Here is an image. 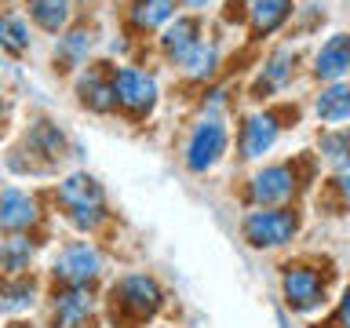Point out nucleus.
I'll use <instances>...</instances> for the list:
<instances>
[{"label":"nucleus","mask_w":350,"mask_h":328,"mask_svg":"<svg viewBox=\"0 0 350 328\" xmlns=\"http://www.w3.org/2000/svg\"><path fill=\"white\" fill-rule=\"evenodd\" d=\"M59 208L77 230H95L106 219V193L95 175L73 172L59 182Z\"/></svg>","instance_id":"obj_1"},{"label":"nucleus","mask_w":350,"mask_h":328,"mask_svg":"<svg viewBox=\"0 0 350 328\" xmlns=\"http://www.w3.org/2000/svg\"><path fill=\"white\" fill-rule=\"evenodd\" d=\"M241 234L252 248H281L299 234V215L292 208H256V212L245 215L241 223Z\"/></svg>","instance_id":"obj_2"},{"label":"nucleus","mask_w":350,"mask_h":328,"mask_svg":"<svg viewBox=\"0 0 350 328\" xmlns=\"http://www.w3.org/2000/svg\"><path fill=\"white\" fill-rule=\"evenodd\" d=\"M109 87H113V102L131 117H146L157 106V81L139 66H113L109 70Z\"/></svg>","instance_id":"obj_3"},{"label":"nucleus","mask_w":350,"mask_h":328,"mask_svg":"<svg viewBox=\"0 0 350 328\" xmlns=\"http://www.w3.org/2000/svg\"><path fill=\"white\" fill-rule=\"evenodd\" d=\"M226 142H230V131L223 124V117L215 113H204L201 120L193 124L190 139H186V168L190 172H208L212 164H219V157L226 153Z\"/></svg>","instance_id":"obj_4"},{"label":"nucleus","mask_w":350,"mask_h":328,"mask_svg":"<svg viewBox=\"0 0 350 328\" xmlns=\"http://www.w3.org/2000/svg\"><path fill=\"white\" fill-rule=\"evenodd\" d=\"M164 299L161 284L150 273H128L113 284V306L131 321H146L150 314H157V306Z\"/></svg>","instance_id":"obj_5"},{"label":"nucleus","mask_w":350,"mask_h":328,"mask_svg":"<svg viewBox=\"0 0 350 328\" xmlns=\"http://www.w3.org/2000/svg\"><path fill=\"white\" fill-rule=\"evenodd\" d=\"M281 292H284V299H288L292 310H299V314H310L317 306H325V277L314 266H303V262L284 266Z\"/></svg>","instance_id":"obj_6"},{"label":"nucleus","mask_w":350,"mask_h":328,"mask_svg":"<svg viewBox=\"0 0 350 328\" xmlns=\"http://www.w3.org/2000/svg\"><path fill=\"white\" fill-rule=\"evenodd\" d=\"M295 186H299V182H295V168H292V164H267V168H259L256 175H252L248 197L259 208H278V204H284L295 193Z\"/></svg>","instance_id":"obj_7"},{"label":"nucleus","mask_w":350,"mask_h":328,"mask_svg":"<svg viewBox=\"0 0 350 328\" xmlns=\"http://www.w3.org/2000/svg\"><path fill=\"white\" fill-rule=\"evenodd\" d=\"M281 135V120L278 113L270 109H259V113H248L241 120V131H237V150L245 161H259L262 153L273 150V142Z\"/></svg>","instance_id":"obj_8"},{"label":"nucleus","mask_w":350,"mask_h":328,"mask_svg":"<svg viewBox=\"0 0 350 328\" xmlns=\"http://www.w3.org/2000/svg\"><path fill=\"white\" fill-rule=\"evenodd\" d=\"M103 270V256L92 241H73L55 256V277H62L66 284H88L98 277Z\"/></svg>","instance_id":"obj_9"},{"label":"nucleus","mask_w":350,"mask_h":328,"mask_svg":"<svg viewBox=\"0 0 350 328\" xmlns=\"http://www.w3.org/2000/svg\"><path fill=\"white\" fill-rule=\"evenodd\" d=\"M204 37V26L197 15H175L172 22H164V33H161V51L168 55L172 62H183L197 44Z\"/></svg>","instance_id":"obj_10"},{"label":"nucleus","mask_w":350,"mask_h":328,"mask_svg":"<svg viewBox=\"0 0 350 328\" xmlns=\"http://www.w3.org/2000/svg\"><path fill=\"white\" fill-rule=\"evenodd\" d=\"M37 219H40V208L26 190H18V186L0 190V230H26Z\"/></svg>","instance_id":"obj_11"},{"label":"nucleus","mask_w":350,"mask_h":328,"mask_svg":"<svg viewBox=\"0 0 350 328\" xmlns=\"http://www.w3.org/2000/svg\"><path fill=\"white\" fill-rule=\"evenodd\" d=\"M292 70H295V51L292 48L270 51V59L262 62L259 81L252 84V98H270L273 92H281V87L292 81Z\"/></svg>","instance_id":"obj_12"},{"label":"nucleus","mask_w":350,"mask_h":328,"mask_svg":"<svg viewBox=\"0 0 350 328\" xmlns=\"http://www.w3.org/2000/svg\"><path fill=\"white\" fill-rule=\"evenodd\" d=\"M347 66H350V51H347V33H332L321 48L314 55V77L317 81H343L347 77Z\"/></svg>","instance_id":"obj_13"},{"label":"nucleus","mask_w":350,"mask_h":328,"mask_svg":"<svg viewBox=\"0 0 350 328\" xmlns=\"http://www.w3.org/2000/svg\"><path fill=\"white\" fill-rule=\"evenodd\" d=\"M77 95H81V102L88 109H95V113H109V109H117L113 87H109V73H103L98 66H88V70L77 77Z\"/></svg>","instance_id":"obj_14"},{"label":"nucleus","mask_w":350,"mask_h":328,"mask_svg":"<svg viewBox=\"0 0 350 328\" xmlns=\"http://www.w3.org/2000/svg\"><path fill=\"white\" fill-rule=\"evenodd\" d=\"M295 11V0H252L248 4V22L256 37H270L273 29H281L288 15Z\"/></svg>","instance_id":"obj_15"},{"label":"nucleus","mask_w":350,"mask_h":328,"mask_svg":"<svg viewBox=\"0 0 350 328\" xmlns=\"http://www.w3.org/2000/svg\"><path fill=\"white\" fill-rule=\"evenodd\" d=\"M88 314H92V292H88V284H66V288L55 295V321L73 328V325H81Z\"/></svg>","instance_id":"obj_16"},{"label":"nucleus","mask_w":350,"mask_h":328,"mask_svg":"<svg viewBox=\"0 0 350 328\" xmlns=\"http://www.w3.org/2000/svg\"><path fill=\"white\" fill-rule=\"evenodd\" d=\"M175 4H179V0H131L128 18L135 29H157V26L175 18Z\"/></svg>","instance_id":"obj_17"},{"label":"nucleus","mask_w":350,"mask_h":328,"mask_svg":"<svg viewBox=\"0 0 350 328\" xmlns=\"http://www.w3.org/2000/svg\"><path fill=\"white\" fill-rule=\"evenodd\" d=\"M26 11H29V18L48 33H62L73 18L70 0H26Z\"/></svg>","instance_id":"obj_18"},{"label":"nucleus","mask_w":350,"mask_h":328,"mask_svg":"<svg viewBox=\"0 0 350 328\" xmlns=\"http://www.w3.org/2000/svg\"><path fill=\"white\" fill-rule=\"evenodd\" d=\"M179 66H183V73L190 77V81H208V77H215V70H219V40L201 37V44H197Z\"/></svg>","instance_id":"obj_19"},{"label":"nucleus","mask_w":350,"mask_h":328,"mask_svg":"<svg viewBox=\"0 0 350 328\" xmlns=\"http://www.w3.org/2000/svg\"><path fill=\"white\" fill-rule=\"evenodd\" d=\"M317 117L325 120V124H343V120L350 117V87L343 81H336V84H328L321 95H317Z\"/></svg>","instance_id":"obj_20"},{"label":"nucleus","mask_w":350,"mask_h":328,"mask_svg":"<svg viewBox=\"0 0 350 328\" xmlns=\"http://www.w3.org/2000/svg\"><path fill=\"white\" fill-rule=\"evenodd\" d=\"M92 29H70L66 37H59L55 44V62H62L66 70H73V66H84L88 51H92Z\"/></svg>","instance_id":"obj_21"},{"label":"nucleus","mask_w":350,"mask_h":328,"mask_svg":"<svg viewBox=\"0 0 350 328\" xmlns=\"http://www.w3.org/2000/svg\"><path fill=\"white\" fill-rule=\"evenodd\" d=\"M37 303V284L26 281V277H15V281H4L0 284V314H22Z\"/></svg>","instance_id":"obj_22"},{"label":"nucleus","mask_w":350,"mask_h":328,"mask_svg":"<svg viewBox=\"0 0 350 328\" xmlns=\"http://www.w3.org/2000/svg\"><path fill=\"white\" fill-rule=\"evenodd\" d=\"M0 48L11 55L29 51V26L18 15H0Z\"/></svg>","instance_id":"obj_23"},{"label":"nucleus","mask_w":350,"mask_h":328,"mask_svg":"<svg viewBox=\"0 0 350 328\" xmlns=\"http://www.w3.org/2000/svg\"><path fill=\"white\" fill-rule=\"evenodd\" d=\"M4 266L11 273H22V270H29V262H33V245L26 237H15V241H4Z\"/></svg>","instance_id":"obj_24"},{"label":"nucleus","mask_w":350,"mask_h":328,"mask_svg":"<svg viewBox=\"0 0 350 328\" xmlns=\"http://www.w3.org/2000/svg\"><path fill=\"white\" fill-rule=\"evenodd\" d=\"M321 153L336 164L339 172H347V135L336 131V135H321Z\"/></svg>","instance_id":"obj_25"},{"label":"nucleus","mask_w":350,"mask_h":328,"mask_svg":"<svg viewBox=\"0 0 350 328\" xmlns=\"http://www.w3.org/2000/svg\"><path fill=\"white\" fill-rule=\"evenodd\" d=\"M183 4H186V8H193V11H201V8L208 4V0H183Z\"/></svg>","instance_id":"obj_26"},{"label":"nucleus","mask_w":350,"mask_h":328,"mask_svg":"<svg viewBox=\"0 0 350 328\" xmlns=\"http://www.w3.org/2000/svg\"><path fill=\"white\" fill-rule=\"evenodd\" d=\"M0 259H4V241H0Z\"/></svg>","instance_id":"obj_27"},{"label":"nucleus","mask_w":350,"mask_h":328,"mask_svg":"<svg viewBox=\"0 0 350 328\" xmlns=\"http://www.w3.org/2000/svg\"><path fill=\"white\" fill-rule=\"evenodd\" d=\"M11 328H29V325H11Z\"/></svg>","instance_id":"obj_28"},{"label":"nucleus","mask_w":350,"mask_h":328,"mask_svg":"<svg viewBox=\"0 0 350 328\" xmlns=\"http://www.w3.org/2000/svg\"><path fill=\"white\" fill-rule=\"evenodd\" d=\"M0 113H4V98H0Z\"/></svg>","instance_id":"obj_29"},{"label":"nucleus","mask_w":350,"mask_h":328,"mask_svg":"<svg viewBox=\"0 0 350 328\" xmlns=\"http://www.w3.org/2000/svg\"><path fill=\"white\" fill-rule=\"evenodd\" d=\"M81 4H92V0H81Z\"/></svg>","instance_id":"obj_30"},{"label":"nucleus","mask_w":350,"mask_h":328,"mask_svg":"<svg viewBox=\"0 0 350 328\" xmlns=\"http://www.w3.org/2000/svg\"><path fill=\"white\" fill-rule=\"evenodd\" d=\"M73 328H84V325H73Z\"/></svg>","instance_id":"obj_31"},{"label":"nucleus","mask_w":350,"mask_h":328,"mask_svg":"<svg viewBox=\"0 0 350 328\" xmlns=\"http://www.w3.org/2000/svg\"><path fill=\"white\" fill-rule=\"evenodd\" d=\"M157 328H164V325H157Z\"/></svg>","instance_id":"obj_32"}]
</instances>
